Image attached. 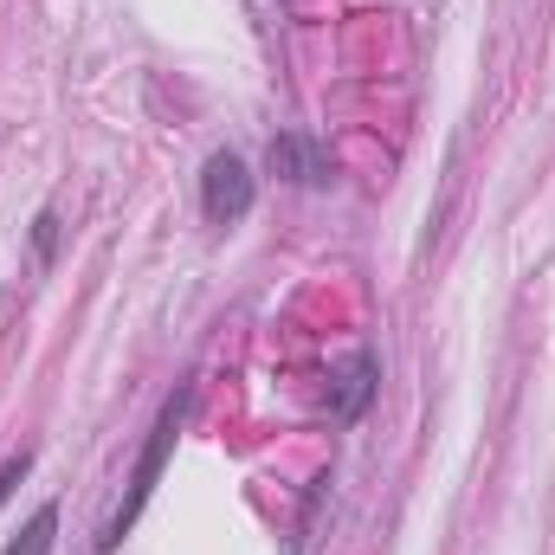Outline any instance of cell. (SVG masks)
I'll return each instance as SVG.
<instances>
[{
	"instance_id": "6da1fadb",
	"label": "cell",
	"mask_w": 555,
	"mask_h": 555,
	"mask_svg": "<svg viewBox=\"0 0 555 555\" xmlns=\"http://www.w3.org/2000/svg\"><path fill=\"white\" fill-rule=\"evenodd\" d=\"M188 408H194V388L181 382L168 401H162V414H155V426H149V439H142L137 452V472H130V491H124V504L104 517V530H98V555H111L130 530H137V517L149 511V498H155V485H162V472H168V452H175V439H181V420H188Z\"/></svg>"
},
{
	"instance_id": "7a4b0ae2",
	"label": "cell",
	"mask_w": 555,
	"mask_h": 555,
	"mask_svg": "<svg viewBox=\"0 0 555 555\" xmlns=\"http://www.w3.org/2000/svg\"><path fill=\"white\" fill-rule=\"evenodd\" d=\"M253 201H259V175L246 168V155L214 149L207 168H201V214H207L214 227H240V220L253 214Z\"/></svg>"
},
{
	"instance_id": "3957f363",
	"label": "cell",
	"mask_w": 555,
	"mask_h": 555,
	"mask_svg": "<svg viewBox=\"0 0 555 555\" xmlns=\"http://www.w3.org/2000/svg\"><path fill=\"white\" fill-rule=\"evenodd\" d=\"M266 162H272L278 181H291V188H330V181H336V155H330L317 137H304V130L272 137Z\"/></svg>"
},
{
	"instance_id": "277c9868",
	"label": "cell",
	"mask_w": 555,
	"mask_h": 555,
	"mask_svg": "<svg viewBox=\"0 0 555 555\" xmlns=\"http://www.w3.org/2000/svg\"><path fill=\"white\" fill-rule=\"evenodd\" d=\"M375 382H382V362H375V349H356V356L336 369L330 414H336V420H362V414H369V401H375Z\"/></svg>"
},
{
	"instance_id": "5b68a950",
	"label": "cell",
	"mask_w": 555,
	"mask_h": 555,
	"mask_svg": "<svg viewBox=\"0 0 555 555\" xmlns=\"http://www.w3.org/2000/svg\"><path fill=\"white\" fill-rule=\"evenodd\" d=\"M52 537H59V504H39V511L20 524V537H13L0 555H52Z\"/></svg>"
},
{
	"instance_id": "8992f818",
	"label": "cell",
	"mask_w": 555,
	"mask_h": 555,
	"mask_svg": "<svg viewBox=\"0 0 555 555\" xmlns=\"http://www.w3.org/2000/svg\"><path fill=\"white\" fill-rule=\"evenodd\" d=\"M33 253H39V266H52V259H59V214H52V207H39V214H33Z\"/></svg>"
},
{
	"instance_id": "52a82bcc",
	"label": "cell",
	"mask_w": 555,
	"mask_h": 555,
	"mask_svg": "<svg viewBox=\"0 0 555 555\" xmlns=\"http://www.w3.org/2000/svg\"><path fill=\"white\" fill-rule=\"evenodd\" d=\"M26 472H33V452H13V459H7V465H0V504H7V498H13V485H20V478H26Z\"/></svg>"
}]
</instances>
